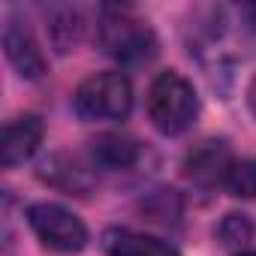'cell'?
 <instances>
[{
  "mask_svg": "<svg viewBox=\"0 0 256 256\" xmlns=\"http://www.w3.org/2000/svg\"><path fill=\"white\" fill-rule=\"evenodd\" d=\"M96 42L108 58H114L118 64H126V66L148 64L160 48L154 28L145 18L133 16L130 10H120V6H106L100 12Z\"/></svg>",
  "mask_w": 256,
  "mask_h": 256,
  "instance_id": "cell-1",
  "label": "cell"
},
{
  "mask_svg": "<svg viewBox=\"0 0 256 256\" xmlns=\"http://www.w3.org/2000/svg\"><path fill=\"white\" fill-rule=\"evenodd\" d=\"M196 114H199L196 88L178 70L157 72L148 88V118L154 130L163 136H181L193 126Z\"/></svg>",
  "mask_w": 256,
  "mask_h": 256,
  "instance_id": "cell-2",
  "label": "cell"
},
{
  "mask_svg": "<svg viewBox=\"0 0 256 256\" xmlns=\"http://www.w3.org/2000/svg\"><path fill=\"white\" fill-rule=\"evenodd\" d=\"M72 108L82 120H124L133 108V84L118 70L94 72L76 88Z\"/></svg>",
  "mask_w": 256,
  "mask_h": 256,
  "instance_id": "cell-3",
  "label": "cell"
},
{
  "mask_svg": "<svg viewBox=\"0 0 256 256\" xmlns=\"http://www.w3.org/2000/svg\"><path fill=\"white\" fill-rule=\"evenodd\" d=\"M28 226L40 238L42 247L54 253H78L88 244V226L64 205L36 202L28 208Z\"/></svg>",
  "mask_w": 256,
  "mask_h": 256,
  "instance_id": "cell-4",
  "label": "cell"
},
{
  "mask_svg": "<svg viewBox=\"0 0 256 256\" xmlns=\"http://www.w3.org/2000/svg\"><path fill=\"white\" fill-rule=\"evenodd\" d=\"M235 157L226 139H202L199 145H193L181 163V172L190 184L196 187H217L226 184V175L232 169Z\"/></svg>",
  "mask_w": 256,
  "mask_h": 256,
  "instance_id": "cell-5",
  "label": "cell"
},
{
  "mask_svg": "<svg viewBox=\"0 0 256 256\" xmlns=\"http://www.w3.org/2000/svg\"><path fill=\"white\" fill-rule=\"evenodd\" d=\"M4 52H6V60L12 64V70L22 78L36 82V78L46 76V54H42L34 30L22 18H6V24H4Z\"/></svg>",
  "mask_w": 256,
  "mask_h": 256,
  "instance_id": "cell-6",
  "label": "cell"
},
{
  "mask_svg": "<svg viewBox=\"0 0 256 256\" xmlns=\"http://www.w3.org/2000/svg\"><path fill=\"white\" fill-rule=\"evenodd\" d=\"M46 124L40 114H18L4 124V166L16 169L18 163L30 160L42 145Z\"/></svg>",
  "mask_w": 256,
  "mask_h": 256,
  "instance_id": "cell-7",
  "label": "cell"
},
{
  "mask_svg": "<svg viewBox=\"0 0 256 256\" xmlns=\"http://www.w3.org/2000/svg\"><path fill=\"white\" fill-rule=\"evenodd\" d=\"M145 148L126 133H102L90 142V163L102 172H130L139 166Z\"/></svg>",
  "mask_w": 256,
  "mask_h": 256,
  "instance_id": "cell-8",
  "label": "cell"
},
{
  "mask_svg": "<svg viewBox=\"0 0 256 256\" xmlns=\"http://www.w3.org/2000/svg\"><path fill=\"white\" fill-rule=\"evenodd\" d=\"M102 250L106 256H181L169 241L136 229H106Z\"/></svg>",
  "mask_w": 256,
  "mask_h": 256,
  "instance_id": "cell-9",
  "label": "cell"
},
{
  "mask_svg": "<svg viewBox=\"0 0 256 256\" xmlns=\"http://www.w3.org/2000/svg\"><path fill=\"white\" fill-rule=\"evenodd\" d=\"M82 34H84V18L76 6H54L48 12V36L60 54L76 48L82 42Z\"/></svg>",
  "mask_w": 256,
  "mask_h": 256,
  "instance_id": "cell-10",
  "label": "cell"
},
{
  "mask_svg": "<svg viewBox=\"0 0 256 256\" xmlns=\"http://www.w3.org/2000/svg\"><path fill=\"white\" fill-rule=\"evenodd\" d=\"M40 178L48 181L52 187L64 190V193H78V196H84V193L90 190V178H88V172H84L82 166L64 160V157H52V160H46V163L40 166Z\"/></svg>",
  "mask_w": 256,
  "mask_h": 256,
  "instance_id": "cell-11",
  "label": "cell"
},
{
  "mask_svg": "<svg viewBox=\"0 0 256 256\" xmlns=\"http://www.w3.org/2000/svg\"><path fill=\"white\" fill-rule=\"evenodd\" d=\"M142 214L151 220V223H160V226H169V223H178L181 217V196L175 190H154L151 196H145L142 202Z\"/></svg>",
  "mask_w": 256,
  "mask_h": 256,
  "instance_id": "cell-12",
  "label": "cell"
},
{
  "mask_svg": "<svg viewBox=\"0 0 256 256\" xmlns=\"http://www.w3.org/2000/svg\"><path fill=\"white\" fill-rule=\"evenodd\" d=\"M223 187L238 199H256V157L235 160Z\"/></svg>",
  "mask_w": 256,
  "mask_h": 256,
  "instance_id": "cell-13",
  "label": "cell"
},
{
  "mask_svg": "<svg viewBox=\"0 0 256 256\" xmlns=\"http://www.w3.org/2000/svg\"><path fill=\"white\" fill-rule=\"evenodd\" d=\"M253 232H256V226H253V220H250L247 214H226V217L220 220V226H217L220 244H226V247H241V250H244V244L253 238Z\"/></svg>",
  "mask_w": 256,
  "mask_h": 256,
  "instance_id": "cell-14",
  "label": "cell"
},
{
  "mask_svg": "<svg viewBox=\"0 0 256 256\" xmlns=\"http://www.w3.org/2000/svg\"><path fill=\"white\" fill-rule=\"evenodd\" d=\"M247 102H250V112L256 114V78H253V84H250V90H247Z\"/></svg>",
  "mask_w": 256,
  "mask_h": 256,
  "instance_id": "cell-15",
  "label": "cell"
},
{
  "mask_svg": "<svg viewBox=\"0 0 256 256\" xmlns=\"http://www.w3.org/2000/svg\"><path fill=\"white\" fill-rule=\"evenodd\" d=\"M241 12H244V16L250 18V24H256V4H247V6H244Z\"/></svg>",
  "mask_w": 256,
  "mask_h": 256,
  "instance_id": "cell-16",
  "label": "cell"
},
{
  "mask_svg": "<svg viewBox=\"0 0 256 256\" xmlns=\"http://www.w3.org/2000/svg\"><path fill=\"white\" fill-rule=\"evenodd\" d=\"M235 256H256V250H238Z\"/></svg>",
  "mask_w": 256,
  "mask_h": 256,
  "instance_id": "cell-17",
  "label": "cell"
}]
</instances>
